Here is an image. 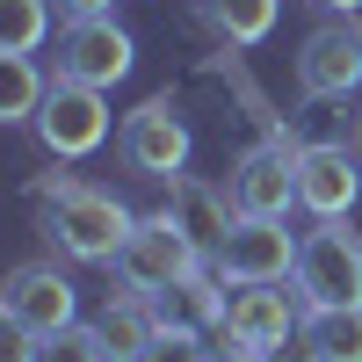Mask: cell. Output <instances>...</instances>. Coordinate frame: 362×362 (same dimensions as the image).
I'll return each instance as SVG.
<instances>
[{
  "label": "cell",
  "instance_id": "obj_8",
  "mask_svg": "<svg viewBox=\"0 0 362 362\" xmlns=\"http://www.w3.org/2000/svg\"><path fill=\"white\" fill-rule=\"evenodd\" d=\"M297 153H305V145L276 138V145H254V153L232 167L225 196H232L239 218H290V203H297Z\"/></svg>",
  "mask_w": 362,
  "mask_h": 362
},
{
  "label": "cell",
  "instance_id": "obj_6",
  "mask_svg": "<svg viewBox=\"0 0 362 362\" xmlns=\"http://www.w3.org/2000/svg\"><path fill=\"white\" fill-rule=\"evenodd\" d=\"M116 153L145 181H174L189 167V124H181V109L174 102H138L124 116V131H116Z\"/></svg>",
  "mask_w": 362,
  "mask_h": 362
},
{
  "label": "cell",
  "instance_id": "obj_3",
  "mask_svg": "<svg viewBox=\"0 0 362 362\" xmlns=\"http://www.w3.org/2000/svg\"><path fill=\"white\" fill-rule=\"evenodd\" d=\"M116 268V283L124 290H138V297H160V290H174V283H189L196 268H203V247L189 232H181L167 210L160 218H138L131 225V239H124V254L109 261Z\"/></svg>",
  "mask_w": 362,
  "mask_h": 362
},
{
  "label": "cell",
  "instance_id": "obj_26",
  "mask_svg": "<svg viewBox=\"0 0 362 362\" xmlns=\"http://www.w3.org/2000/svg\"><path fill=\"white\" fill-rule=\"evenodd\" d=\"M305 362H312V355H305Z\"/></svg>",
  "mask_w": 362,
  "mask_h": 362
},
{
  "label": "cell",
  "instance_id": "obj_10",
  "mask_svg": "<svg viewBox=\"0 0 362 362\" xmlns=\"http://www.w3.org/2000/svg\"><path fill=\"white\" fill-rule=\"evenodd\" d=\"M131 37L116 29L109 15L95 22H66V37H58V80H80V87H116L131 73Z\"/></svg>",
  "mask_w": 362,
  "mask_h": 362
},
{
  "label": "cell",
  "instance_id": "obj_22",
  "mask_svg": "<svg viewBox=\"0 0 362 362\" xmlns=\"http://www.w3.org/2000/svg\"><path fill=\"white\" fill-rule=\"evenodd\" d=\"M37 334H22V326H8V348H0V362H37Z\"/></svg>",
  "mask_w": 362,
  "mask_h": 362
},
{
  "label": "cell",
  "instance_id": "obj_12",
  "mask_svg": "<svg viewBox=\"0 0 362 362\" xmlns=\"http://www.w3.org/2000/svg\"><path fill=\"white\" fill-rule=\"evenodd\" d=\"M218 334H225L232 348H261V355L283 348V341H290V297H283L276 283H232Z\"/></svg>",
  "mask_w": 362,
  "mask_h": 362
},
{
  "label": "cell",
  "instance_id": "obj_1",
  "mask_svg": "<svg viewBox=\"0 0 362 362\" xmlns=\"http://www.w3.org/2000/svg\"><path fill=\"white\" fill-rule=\"evenodd\" d=\"M131 225L138 218L116 203V189H95V181H73V174L44 181V239H51V254H66V261H116Z\"/></svg>",
  "mask_w": 362,
  "mask_h": 362
},
{
  "label": "cell",
  "instance_id": "obj_21",
  "mask_svg": "<svg viewBox=\"0 0 362 362\" xmlns=\"http://www.w3.org/2000/svg\"><path fill=\"white\" fill-rule=\"evenodd\" d=\"M138 362H218V355L203 348V334H174V326H160L153 348H145Z\"/></svg>",
  "mask_w": 362,
  "mask_h": 362
},
{
  "label": "cell",
  "instance_id": "obj_18",
  "mask_svg": "<svg viewBox=\"0 0 362 362\" xmlns=\"http://www.w3.org/2000/svg\"><path fill=\"white\" fill-rule=\"evenodd\" d=\"M203 15L225 44H261L276 29V0H203Z\"/></svg>",
  "mask_w": 362,
  "mask_h": 362
},
{
  "label": "cell",
  "instance_id": "obj_5",
  "mask_svg": "<svg viewBox=\"0 0 362 362\" xmlns=\"http://www.w3.org/2000/svg\"><path fill=\"white\" fill-rule=\"evenodd\" d=\"M37 138H44L51 160H87V153L109 138V102H102V87L51 80V95H44V109H37Z\"/></svg>",
  "mask_w": 362,
  "mask_h": 362
},
{
  "label": "cell",
  "instance_id": "obj_20",
  "mask_svg": "<svg viewBox=\"0 0 362 362\" xmlns=\"http://www.w3.org/2000/svg\"><path fill=\"white\" fill-rule=\"evenodd\" d=\"M37 362H116V355L102 341V326H66V334H51L37 348Z\"/></svg>",
  "mask_w": 362,
  "mask_h": 362
},
{
  "label": "cell",
  "instance_id": "obj_17",
  "mask_svg": "<svg viewBox=\"0 0 362 362\" xmlns=\"http://www.w3.org/2000/svg\"><path fill=\"white\" fill-rule=\"evenodd\" d=\"M51 37V0H0V58H37Z\"/></svg>",
  "mask_w": 362,
  "mask_h": 362
},
{
  "label": "cell",
  "instance_id": "obj_23",
  "mask_svg": "<svg viewBox=\"0 0 362 362\" xmlns=\"http://www.w3.org/2000/svg\"><path fill=\"white\" fill-rule=\"evenodd\" d=\"M58 15L66 22H95V15H109V0H58Z\"/></svg>",
  "mask_w": 362,
  "mask_h": 362
},
{
  "label": "cell",
  "instance_id": "obj_4",
  "mask_svg": "<svg viewBox=\"0 0 362 362\" xmlns=\"http://www.w3.org/2000/svg\"><path fill=\"white\" fill-rule=\"evenodd\" d=\"M0 312H8V326L51 341V334H66V326H80V297H73V283H66V268H58V261H29V268L8 276Z\"/></svg>",
  "mask_w": 362,
  "mask_h": 362
},
{
  "label": "cell",
  "instance_id": "obj_13",
  "mask_svg": "<svg viewBox=\"0 0 362 362\" xmlns=\"http://www.w3.org/2000/svg\"><path fill=\"white\" fill-rule=\"evenodd\" d=\"M167 189H174V196H167V218H174L181 232H189L203 254H218L225 239H232V225H239L232 196H225V189H210V181H189V174H174Z\"/></svg>",
  "mask_w": 362,
  "mask_h": 362
},
{
  "label": "cell",
  "instance_id": "obj_7",
  "mask_svg": "<svg viewBox=\"0 0 362 362\" xmlns=\"http://www.w3.org/2000/svg\"><path fill=\"white\" fill-rule=\"evenodd\" d=\"M297 247L283 218H239L232 239L218 247V276L225 283H290L297 276Z\"/></svg>",
  "mask_w": 362,
  "mask_h": 362
},
{
  "label": "cell",
  "instance_id": "obj_16",
  "mask_svg": "<svg viewBox=\"0 0 362 362\" xmlns=\"http://www.w3.org/2000/svg\"><path fill=\"white\" fill-rule=\"evenodd\" d=\"M312 362H362V312H305Z\"/></svg>",
  "mask_w": 362,
  "mask_h": 362
},
{
  "label": "cell",
  "instance_id": "obj_24",
  "mask_svg": "<svg viewBox=\"0 0 362 362\" xmlns=\"http://www.w3.org/2000/svg\"><path fill=\"white\" fill-rule=\"evenodd\" d=\"M218 362H268V355H261V348H232V341H225V355H218Z\"/></svg>",
  "mask_w": 362,
  "mask_h": 362
},
{
  "label": "cell",
  "instance_id": "obj_14",
  "mask_svg": "<svg viewBox=\"0 0 362 362\" xmlns=\"http://www.w3.org/2000/svg\"><path fill=\"white\" fill-rule=\"evenodd\" d=\"M225 297H232V283H210L196 268L189 283H174V290L153 297V312H160V326H174V334H210V326H225Z\"/></svg>",
  "mask_w": 362,
  "mask_h": 362
},
{
  "label": "cell",
  "instance_id": "obj_2",
  "mask_svg": "<svg viewBox=\"0 0 362 362\" xmlns=\"http://www.w3.org/2000/svg\"><path fill=\"white\" fill-rule=\"evenodd\" d=\"M297 305L305 312H362V239L341 218H319L297 247Z\"/></svg>",
  "mask_w": 362,
  "mask_h": 362
},
{
  "label": "cell",
  "instance_id": "obj_11",
  "mask_svg": "<svg viewBox=\"0 0 362 362\" xmlns=\"http://www.w3.org/2000/svg\"><path fill=\"white\" fill-rule=\"evenodd\" d=\"M355 196H362V174H355L348 145H305L297 153V203L312 218H348Z\"/></svg>",
  "mask_w": 362,
  "mask_h": 362
},
{
  "label": "cell",
  "instance_id": "obj_25",
  "mask_svg": "<svg viewBox=\"0 0 362 362\" xmlns=\"http://www.w3.org/2000/svg\"><path fill=\"white\" fill-rule=\"evenodd\" d=\"M312 8H326V15H355L362 0H312Z\"/></svg>",
  "mask_w": 362,
  "mask_h": 362
},
{
  "label": "cell",
  "instance_id": "obj_19",
  "mask_svg": "<svg viewBox=\"0 0 362 362\" xmlns=\"http://www.w3.org/2000/svg\"><path fill=\"white\" fill-rule=\"evenodd\" d=\"M0 73H8L0 116H8V124H37V109H44V95H51V80L37 73V58H0Z\"/></svg>",
  "mask_w": 362,
  "mask_h": 362
},
{
  "label": "cell",
  "instance_id": "obj_9",
  "mask_svg": "<svg viewBox=\"0 0 362 362\" xmlns=\"http://www.w3.org/2000/svg\"><path fill=\"white\" fill-rule=\"evenodd\" d=\"M297 87H305L312 102H348L362 87V29L355 22H326L305 37L297 51Z\"/></svg>",
  "mask_w": 362,
  "mask_h": 362
},
{
  "label": "cell",
  "instance_id": "obj_15",
  "mask_svg": "<svg viewBox=\"0 0 362 362\" xmlns=\"http://www.w3.org/2000/svg\"><path fill=\"white\" fill-rule=\"evenodd\" d=\"M95 326H102V341H109L116 362H138L145 348H153V334H160V312H153V297L116 290V297H109V312H102Z\"/></svg>",
  "mask_w": 362,
  "mask_h": 362
}]
</instances>
